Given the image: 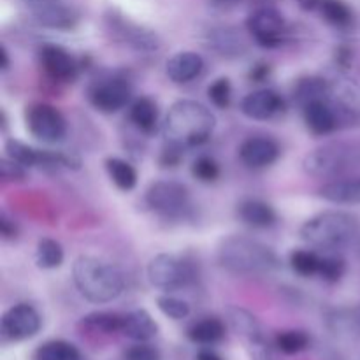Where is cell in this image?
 Here are the masks:
<instances>
[{
    "label": "cell",
    "instance_id": "cell-1",
    "mask_svg": "<svg viewBox=\"0 0 360 360\" xmlns=\"http://www.w3.org/2000/svg\"><path fill=\"white\" fill-rule=\"evenodd\" d=\"M217 259L221 269L238 276H269L280 269V259L271 246L245 236L221 239Z\"/></svg>",
    "mask_w": 360,
    "mask_h": 360
},
{
    "label": "cell",
    "instance_id": "cell-2",
    "mask_svg": "<svg viewBox=\"0 0 360 360\" xmlns=\"http://www.w3.org/2000/svg\"><path fill=\"white\" fill-rule=\"evenodd\" d=\"M217 118L206 105L197 101H178L165 115L162 134L165 143L181 148H195L207 143L213 134Z\"/></svg>",
    "mask_w": 360,
    "mask_h": 360
},
{
    "label": "cell",
    "instance_id": "cell-3",
    "mask_svg": "<svg viewBox=\"0 0 360 360\" xmlns=\"http://www.w3.org/2000/svg\"><path fill=\"white\" fill-rule=\"evenodd\" d=\"M72 280L77 292L94 304H108L115 301L125 288L122 271L101 257H77L72 266Z\"/></svg>",
    "mask_w": 360,
    "mask_h": 360
},
{
    "label": "cell",
    "instance_id": "cell-4",
    "mask_svg": "<svg viewBox=\"0 0 360 360\" xmlns=\"http://www.w3.org/2000/svg\"><path fill=\"white\" fill-rule=\"evenodd\" d=\"M360 234V220L347 211H323L315 214L299 229V236L313 248L340 250L354 243Z\"/></svg>",
    "mask_w": 360,
    "mask_h": 360
},
{
    "label": "cell",
    "instance_id": "cell-5",
    "mask_svg": "<svg viewBox=\"0 0 360 360\" xmlns=\"http://www.w3.org/2000/svg\"><path fill=\"white\" fill-rule=\"evenodd\" d=\"M306 174L322 179H340L360 169V141H333L309 151L302 160Z\"/></svg>",
    "mask_w": 360,
    "mask_h": 360
},
{
    "label": "cell",
    "instance_id": "cell-6",
    "mask_svg": "<svg viewBox=\"0 0 360 360\" xmlns=\"http://www.w3.org/2000/svg\"><path fill=\"white\" fill-rule=\"evenodd\" d=\"M105 28L112 41L136 53H155L162 46V39L157 32L129 20L118 11H109L105 14Z\"/></svg>",
    "mask_w": 360,
    "mask_h": 360
},
{
    "label": "cell",
    "instance_id": "cell-7",
    "mask_svg": "<svg viewBox=\"0 0 360 360\" xmlns=\"http://www.w3.org/2000/svg\"><path fill=\"white\" fill-rule=\"evenodd\" d=\"M144 200L153 213L169 220H181L190 213V207H192L188 188L183 183L171 181V179L155 181L146 190Z\"/></svg>",
    "mask_w": 360,
    "mask_h": 360
},
{
    "label": "cell",
    "instance_id": "cell-8",
    "mask_svg": "<svg viewBox=\"0 0 360 360\" xmlns=\"http://www.w3.org/2000/svg\"><path fill=\"white\" fill-rule=\"evenodd\" d=\"M148 280L155 288L164 292H176L188 287L193 281V267L185 259L171 255V253H160L155 255L148 264Z\"/></svg>",
    "mask_w": 360,
    "mask_h": 360
},
{
    "label": "cell",
    "instance_id": "cell-9",
    "mask_svg": "<svg viewBox=\"0 0 360 360\" xmlns=\"http://www.w3.org/2000/svg\"><path fill=\"white\" fill-rule=\"evenodd\" d=\"M227 322L236 333V336L245 343L250 359L273 360L262 326L255 315H252L248 309L239 308V306H231V308H227Z\"/></svg>",
    "mask_w": 360,
    "mask_h": 360
},
{
    "label": "cell",
    "instance_id": "cell-10",
    "mask_svg": "<svg viewBox=\"0 0 360 360\" xmlns=\"http://www.w3.org/2000/svg\"><path fill=\"white\" fill-rule=\"evenodd\" d=\"M327 101L333 105L340 127L360 125V84L348 76H336L329 81Z\"/></svg>",
    "mask_w": 360,
    "mask_h": 360
},
{
    "label": "cell",
    "instance_id": "cell-11",
    "mask_svg": "<svg viewBox=\"0 0 360 360\" xmlns=\"http://www.w3.org/2000/svg\"><path fill=\"white\" fill-rule=\"evenodd\" d=\"M246 30L257 44L271 49L283 44L288 35V25L280 11L273 7H260L248 16Z\"/></svg>",
    "mask_w": 360,
    "mask_h": 360
},
{
    "label": "cell",
    "instance_id": "cell-12",
    "mask_svg": "<svg viewBox=\"0 0 360 360\" xmlns=\"http://www.w3.org/2000/svg\"><path fill=\"white\" fill-rule=\"evenodd\" d=\"M27 129L35 139L42 143H60L67 134V122L62 112L51 104H32L25 112Z\"/></svg>",
    "mask_w": 360,
    "mask_h": 360
},
{
    "label": "cell",
    "instance_id": "cell-13",
    "mask_svg": "<svg viewBox=\"0 0 360 360\" xmlns=\"http://www.w3.org/2000/svg\"><path fill=\"white\" fill-rule=\"evenodd\" d=\"M132 97V86L122 76H109L95 81L88 90V101L97 111L111 115L127 108Z\"/></svg>",
    "mask_w": 360,
    "mask_h": 360
},
{
    "label": "cell",
    "instance_id": "cell-14",
    "mask_svg": "<svg viewBox=\"0 0 360 360\" xmlns=\"http://www.w3.org/2000/svg\"><path fill=\"white\" fill-rule=\"evenodd\" d=\"M42 320L37 309L30 304H16L4 313L0 330L6 341H25L41 330Z\"/></svg>",
    "mask_w": 360,
    "mask_h": 360
},
{
    "label": "cell",
    "instance_id": "cell-15",
    "mask_svg": "<svg viewBox=\"0 0 360 360\" xmlns=\"http://www.w3.org/2000/svg\"><path fill=\"white\" fill-rule=\"evenodd\" d=\"M34 18L42 27L69 32L79 23V14L60 0H27Z\"/></svg>",
    "mask_w": 360,
    "mask_h": 360
},
{
    "label": "cell",
    "instance_id": "cell-16",
    "mask_svg": "<svg viewBox=\"0 0 360 360\" xmlns=\"http://www.w3.org/2000/svg\"><path fill=\"white\" fill-rule=\"evenodd\" d=\"M39 60H41V67L48 74V77H51L56 83H70L76 79L77 72H79L76 58L62 46H42Z\"/></svg>",
    "mask_w": 360,
    "mask_h": 360
},
{
    "label": "cell",
    "instance_id": "cell-17",
    "mask_svg": "<svg viewBox=\"0 0 360 360\" xmlns=\"http://www.w3.org/2000/svg\"><path fill=\"white\" fill-rule=\"evenodd\" d=\"M243 115L257 122H267L285 111V101L274 90H257L246 95L239 104Z\"/></svg>",
    "mask_w": 360,
    "mask_h": 360
},
{
    "label": "cell",
    "instance_id": "cell-18",
    "mask_svg": "<svg viewBox=\"0 0 360 360\" xmlns=\"http://www.w3.org/2000/svg\"><path fill=\"white\" fill-rule=\"evenodd\" d=\"M280 157V146L271 137H248L239 146V158L246 167L262 169L274 164Z\"/></svg>",
    "mask_w": 360,
    "mask_h": 360
},
{
    "label": "cell",
    "instance_id": "cell-19",
    "mask_svg": "<svg viewBox=\"0 0 360 360\" xmlns=\"http://www.w3.org/2000/svg\"><path fill=\"white\" fill-rule=\"evenodd\" d=\"M204 42L217 55L225 56V58H241L248 51V44H246L245 37L236 28L231 27L211 28L204 35Z\"/></svg>",
    "mask_w": 360,
    "mask_h": 360
},
{
    "label": "cell",
    "instance_id": "cell-20",
    "mask_svg": "<svg viewBox=\"0 0 360 360\" xmlns=\"http://www.w3.org/2000/svg\"><path fill=\"white\" fill-rule=\"evenodd\" d=\"M204 70V60L195 51H179L165 63V74L176 84H186L197 79Z\"/></svg>",
    "mask_w": 360,
    "mask_h": 360
},
{
    "label": "cell",
    "instance_id": "cell-21",
    "mask_svg": "<svg viewBox=\"0 0 360 360\" xmlns=\"http://www.w3.org/2000/svg\"><path fill=\"white\" fill-rule=\"evenodd\" d=\"M308 130L315 136H329L340 129V122L329 101H316L301 109Z\"/></svg>",
    "mask_w": 360,
    "mask_h": 360
},
{
    "label": "cell",
    "instance_id": "cell-22",
    "mask_svg": "<svg viewBox=\"0 0 360 360\" xmlns=\"http://www.w3.org/2000/svg\"><path fill=\"white\" fill-rule=\"evenodd\" d=\"M319 195L327 202L357 206L360 204V178L333 179L320 186Z\"/></svg>",
    "mask_w": 360,
    "mask_h": 360
},
{
    "label": "cell",
    "instance_id": "cell-23",
    "mask_svg": "<svg viewBox=\"0 0 360 360\" xmlns=\"http://www.w3.org/2000/svg\"><path fill=\"white\" fill-rule=\"evenodd\" d=\"M238 217L243 224L253 229H269L278 220L274 207L260 199H245L239 202Z\"/></svg>",
    "mask_w": 360,
    "mask_h": 360
},
{
    "label": "cell",
    "instance_id": "cell-24",
    "mask_svg": "<svg viewBox=\"0 0 360 360\" xmlns=\"http://www.w3.org/2000/svg\"><path fill=\"white\" fill-rule=\"evenodd\" d=\"M122 333L127 338L139 343H146V341L153 340L158 333L157 322L151 319L150 313L146 309H134L123 315Z\"/></svg>",
    "mask_w": 360,
    "mask_h": 360
},
{
    "label": "cell",
    "instance_id": "cell-25",
    "mask_svg": "<svg viewBox=\"0 0 360 360\" xmlns=\"http://www.w3.org/2000/svg\"><path fill=\"white\" fill-rule=\"evenodd\" d=\"M327 95H329V81L320 76L301 77L292 88V101L301 109L316 101H327Z\"/></svg>",
    "mask_w": 360,
    "mask_h": 360
},
{
    "label": "cell",
    "instance_id": "cell-26",
    "mask_svg": "<svg viewBox=\"0 0 360 360\" xmlns=\"http://www.w3.org/2000/svg\"><path fill=\"white\" fill-rule=\"evenodd\" d=\"M129 118L141 132L151 134L158 123L157 102L150 97H141L130 104Z\"/></svg>",
    "mask_w": 360,
    "mask_h": 360
},
{
    "label": "cell",
    "instance_id": "cell-27",
    "mask_svg": "<svg viewBox=\"0 0 360 360\" xmlns=\"http://www.w3.org/2000/svg\"><path fill=\"white\" fill-rule=\"evenodd\" d=\"M104 165L111 181L116 185V188H120L122 192H130V190L136 188L137 171L134 169L132 164H129L123 158L109 157L105 158Z\"/></svg>",
    "mask_w": 360,
    "mask_h": 360
},
{
    "label": "cell",
    "instance_id": "cell-28",
    "mask_svg": "<svg viewBox=\"0 0 360 360\" xmlns=\"http://www.w3.org/2000/svg\"><path fill=\"white\" fill-rule=\"evenodd\" d=\"M316 11L333 27L348 28L354 23V11L343 0H320Z\"/></svg>",
    "mask_w": 360,
    "mask_h": 360
},
{
    "label": "cell",
    "instance_id": "cell-29",
    "mask_svg": "<svg viewBox=\"0 0 360 360\" xmlns=\"http://www.w3.org/2000/svg\"><path fill=\"white\" fill-rule=\"evenodd\" d=\"M225 336V326L220 319H202L200 322L193 323L188 330V338L193 343L199 345H213L221 341Z\"/></svg>",
    "mask_w": 360,
    "mask_h": 360
},
{
    "label": "cell",
    "instance_id": "cell-30",
    "mask_svg": "<svg viewBox=\"0 0 360 360\" xmlns=\"http://www.w3.org/2000/svg\"><path fill=\"white\" fill-rule=\"evenodd\" d=\"M6 155L13 158L14 162L23 165V167H41L42 158H44V150L28 146L27 143L20 139H7Z\"/></svg>",
    "mask_w": 360,
    "mask_h": 360
},
{
    "label": "cell",
    "instance_id": "cell-31",
    "mask_svg": "<svg viewBox=\"0 0 360 360\" xmlns=\"http://www.w3.org/2000/svg\"><path fill=\"white\" fill-rule=\"evenodd\" d=\"M65 259L63 246L56 239L44 238L37 243L35 250V264L41 269H58Z\"/></svg>",
    "mask_w": 360,
    "mask_h": 360
},
{
    "label": "cell",
    "instance_id": "cell-32",
    "mask_svg": "<svg viewBox=\"0 0 360 360\" xmlns=\"http://www.w3.org/2000/svg\"><path fill=\"white\" fill-rule=\"evenodd\" d=\"M322 255L313 250H295L290 253V267L295 274L302 278L319 276Z\"/></svg>",
    "mask_w": 360,
    "mask_h": 360
},
{
    "label": "cell",
    "instance_id": "cell-33",
    "mask_svg": "<svg viewBox=\"0 0 360 360\" xmlns=\"http://www.w3.org/2000/svg\"><path fill=\"white\" fill-rule=\"evenodd\" d=\"M35 360H81L79 350L67 341H48L35 352Z\"/></svg>",
    "mask_w": 360,
    "mask_h": 360
},
{
    "label": "cell",
    "instance_id": "cell-34",
    "mask_svg": "<svg viewBox=\"0 0 360 360\" xmlns=\"http://www.w3.org/2000/svg\"><path fill=\"white\" fill-rule=\"evenodd\" d=\"M122 323H123V315H116V313H109V311L91 313V315L84 316L83 319V326H86L88 329L97 330V333H104V334L122 333Z\"/></svg>",
    "mask_w": 360,
    "mask_h": 360
},
{
    "label": "cell",
    "instance_id": "cell-35",
    "mask_svg": "<svg viewBox=\"0 0 360 360\" xmlns=\"http://www.w3.org/2000/svg\"><path fill=\"white\" fill-rule=\"evenodd\" d=\"M308 345L309 338L302 330H285V333H280L276 336V347L287 355L301 354L302 350L308 348Z\"/></svg>",
    "mask_w": 360,
    "mask_h": 360
},
{
    "label": "cell",
    "instance_id": "cell-36",
    "mask_svg": "<svg viewBox=\"0 0 360 360\" xmlns=\"http://www.w3.org/2000/svg\"><path fill=\"white\" fill-rule=\"evenodd\" d=\"M192 174L200 183H214L220 178V165L214 158L207 157V155H200L199 158L193 160Z\"/></svg>",
    "mask_w": 360,
    "mask_h": 360
},
{
    "label": "cell",
    "instance_id": "cell-37",
    "mask_svg": "<svg viewBox=\"0 0 360 360\" xmlns=\"http://www.w3.org/2000/svg\"><path fill=\"white\" fill-rule=\"evenodd\" d=\"M157 306L165 316H169L172 320H183L190 315L188 302L179 297H174V295H160L157 299Z\"/></svg>",
    "mask_w": 360,
    "mask_h": 360
},
{
    "label": "cell",
    "instance_id": "cell-38",
    "mask_svg": "<svg viewBox=\"0 0 360 360\" xmlns=\"http://www.w3.org/2000/svg\"><path fill=\"white\" fill-rule=\"evenodd\" d=\"M207 97L214 108L227 109L232 101V84L229 77H218L217 81H213L207 88Z\"/></svg>",
    "mask_w": 360,
    "mask_h": 360
},
{
    "label": "cell",
    "instance_id": "cell-39",
    "mask_svg": "<svg viewBox=\"0 0 360 360\" xmlns=\"http://www.w3.org/2000/svg\"><path fill=\"white\" fill-rule=\"evenodd\" d=\"M345 271H347V264L340 255H322L319 271V276L322 280L329 281V283H336L343 278Z\"/></svg>",
    "mask_w": 360,
    "mask_h": 360
},
{
    "label": "cell",
    "instance_id": "cell-40",
    "mask_svg": "<svg viewBox=\"0 0 360 360\" xmlns=\"http://www.w3.org/2000/svg\"><path fill=\"white\" fill-rule=\"evenodd\" d=\"M330 326L336 330H360V309L336 311L330 319Z\"/></svg>",
    "mask_w": 360,
    "mask_h": 360
},
{
    "label": "cell",
    "instance_id": "cell-41",
    "mask_svg": "<svg viewBox=\"0 0 360 360\" xmlns=\"http://www.w3.org/2000/svg\"><path fill=\"white\" fill-rule=\"evenodd\" d=\"M0 176L4 181H23L25 179V167L13 158L4 157L0 160Z\"/></svg>",
    "mask_w": 360,
    "mask_h": 360
},
{
    "label": "cell",
    "instance_id": "cell-42",
    "mask_svg": "<svg viewBox=\"0 0 360 360\" xmlns=\"http://www.w3.org/2000/svg\"><path fill=\"white\" fill-rule=\"evenodd\" d=\"M183 151L185 148L178 146V144H172V143H165L164 150L160 153V165L164 169H172V167H178L183 160Z\"/></svg>",
    "mask_w": 360,
    "mask_h": 360
},
{
    "label": "cell",
    "instance_id": "cell-43",
    "mask_svg": "<svg viewBox=\"0 0 360 360\" xmlns=\"http://www.w3.org/2000/svg\"><path fill=\"white\" fill-rule=\"evenodd\" d=\"M125 360H160V355H158V352L155 350L153 347H150V345L139 343L134 345V347H130L129 350H127Z\"/></svg>",
    "mask_w": 360,
    "mask_h": 360
},
{
    "label": "cell",
    "instance_id": "cell-44",
    "mask_svg": "<svg viewBox=\"0 0 360 360\" xmlns=\"http://www.w3.org/2000/svg\"><path fill=\"white\" fill-rule=\"evenodd\" d=\"M0 234H2V238L6 239V241L16 239V236H18L16 224H14L9 217H7L6 211H2V214H0Z\"/></svg>",
    "mask_w": 360,
    "mask_h": 360
},
{
    "label": "cell",
    "instance_id": "cell-45",
    "mask_svg": "<svg viewBox=\"0 0 360 360\" xmlns=\"http://www.w3.org/2000/svg\"><path fill=\"white\" fill-rule=\"evenodd\" d=\"M269 72H271V67L267 65L266 62H259L252 67V70H250L248 76H250V79L255 81V83H262V81L267 79Z\"/></svg>",
    "mask_w": 360,
    "mask_h": 360
},
{
    "label": "cell",
    "instance_id": "cell-46",
    "mask_svg": "<svg viewBox=\"0 0 360 360\" xmlns=\"http://www.w3.org/2000/svg\"><path fill=\"white\" fill-rule=\"evenodd\" d=\"M352 58H354V51H352L348 46H340L336 51V60L340 65L348 67L352 63Z\"/></svg>",
    "mask_w": 360,
    "mask_h": 360
},
{
    "label": "cell",
    "instance_id": "cell-47",
    "mask_svg": "<svg viewBox=\"0 0 360 360\" xmlns=\"http://www.w3.org/2000/svg\"><path fill=\"white\" fill-rule=\"evenodd\" d=\"M295 2H297V6L301 7V9H304V11H316L319 9V2L320 0H295Z\"/></svg>",
    "mask_w": 360,
    "mask_h": 360
},
{
    "label": "cell",
    "instance_id": "cell-48",
    "mask_svg": "<svg viewBox=\"0 0 360 360\" xmlns=\"http://www.w3.org/2000/svg\"><path fill=\"white\" fill-rule=\"evenodd\" d=\"M0 58H2V63H0V69H2V72H6V70H9V67H11L9 51H7L6 46H2V48H0Z\"/></svg>",
    "mask_w": 360,
    "mask_h": 360
},
{
    "label": "cell",
    "instance_id": "cell-49",
    "mask_svg": "<svg viewBox=\"0 0 360 360\" xmlns=\"http://www.w3.org/2000/svg\"><path fill=\"white\" fill-rule=\"evenodd\" d=\"M210 2L213 4L214 7H218V9H229V7L236 6L239 0H210Z\"/></svg>",
    "mask_w": 360,
    "mask_h": 360
},
{
    "label": "cell",
    "instance_id": "cell-50",
    "mask_svg": "<svg viewBox=\"0 0 360 360\" xmlns=\"http://www.w3.org/2000/svg\"><path fill=\"white\" fill-rule=\"evenodd\" d=\"M197 360H221V357L211 350H200L199 355H197Z\"/></svg>",
    "mask_w": 360,
    "mask_h": 360
}]
</instances>
